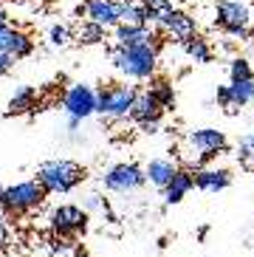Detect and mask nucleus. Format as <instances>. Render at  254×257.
Segmentation results:
<instances>
[{"instance_id": "1", "label": "nucleus", "mask_w": 254, "mask_h": 257, "mask_svg": "<svg viewBox=\"0 0 254 257\" xmlns=\"http://www.w3.org/2000/svg\"><path fill=\"white\" fill-rule=\"evenodd\" d=\"M113 65L130 79H153L158 65L156 43H139V46H116L110 54Z\"/></svg>"}, {"instance_id": "2", "label": "nucleus", "mask_w": 254, "mask_h": 257, "mask_svg": "<svg viewBox=\"0 0 254 257\" xmlns=\"http://www.w3.org/2000/svg\"><path fill=\"white\" fill-rule=\"evenodd\" d=\"M85 178V170L76 161H68V159H54V161H45V164L37 167V178L34 181L43 187V192L48 195H65L71 189H76Z\"/></svg>"}, {"instance_id": "3", "label": "nucleus", "mask_w": 254, "mask_h": 257, "mask_svg": "<svg viewBox=\"0 0 254 257\" xmlns=\"http://www.w3.org/2000/svg\"><path fill=\"white\" fill-rule=\"evenodd\" d=\"M43 198H45V192L34 178L31 181H17L12 187H3V192H0V209L6 212V215L20 218V215H29V212L37 209L43 204Z\"/></svg>"}, {"instance_id": "4", "label": "nucleus", "mask_w": 254, "mask_h": 257, "mask_svg": "<svg viewBox=\"0 0 254 257\" xmlns=\"http://www.w3.org/2000/svg\"><path fill=\"white\" fill-rule=\"evenodd\" d=\"M251 9L243 3V0H217L215 6V23L229 34V37L246 40L251 34Z\"/></svg>"}, {"instance_id": "5", "label": "nucleus", "mask_w": 254, "mask_h": 257, "mask_svg": "<svg viewBox=\"0 0 254 257\" xmlns=\"http://www.w3.org/2000/svg\"><path fill=\"white\" fill-rule=\"evenodd\" d=\"M133 99H136V88L110 82L107 88L96 91V113L105 116V119H127L130 107H133Z\"/></svg>"}, {"instance_id": "6", "label": "nucleus", "mask_w": 254, "mask_h": 257, "mask_svg": "<svg viewBox=\"0 0 254 257\" xmlns=\"http://www.w3.org/2000/svg\"><path fill=\"white\" fill-rule=\"evenodd\" d=\"M88 212L82 206H74V204H62L57 209H51L48 215V226L57 237L68 240V237H79V234L88 232Z\"/></svg>"}, {"instance_id": "7", "label": "nucleus", "mask_w": 254, "mask_h": 257, "mask_svg": "<svg viewBox=\"0 0 254 257\" xmlns=\"http://www.w3.org/2000/svg\"><path fill=\"white\" fill-rule=\"evenodd\" d=\"M102 184H105L107 192H116V195H127V192H136L147 184V175L139 164L133 161H124V164H113L105 175H102Z\"/></svg>"}, {"instance_id": "8", "label": "nucleus", "mask_w": 254, "mask_h": 257, "mask_svg": "<svg viewBox=\"0 0 254 257\" xmlns=\"http://www.w3.org/2000/svg\"><path fill=\"white\" fill-rule=\"evenodd\" d=\"M161 116H164V107L158 105V99L150 91H136L133 107H130V119L144 130V133H158V124H161Z\"/></svg>"}, {"instance_id": "9", "label": "nucleus", "mask_w": 254, "mask_h": 257, "mask_svg": "<svg viewBox=\"0 0 254 257\" xmlns=\"http://www.w3.org/2000/svg\"><path fill=\"white\" fill-rule=\"evenodd\" d=\"M187 144L198 153L195 167L203 164V161H209V159H215V156H220V153L229 147L226 136L220 133V130H215V127H198V130H192V133L187 136Z\"/></svg>"}, {"instance_id": "10", "label": "nucleus", "mask_w": 254, "mask_h": 257, "mask_svg": "<svg viewBox=\"0 0 254 257\" xmlns=\"http://www.w3.org/2000/svg\"><path fill=\"white\" fill-rule=\"evenodd\" d=\"M62 107H65L68 119H88L96 113V91L90 85H71L62 96Z\"/></svg>"}, {"instance_id": "11", "label": "nucleus", "mask_w": 254, "mask_h": 257, "mask_svg": "<svg viewBox=\"0 0 254 257\" xmlns=\"http://www.w3.org/2000/svg\"><path fill=\"white\" fill-rule=\"evenodd\" d=\"M34 51V40L20 29L0 26V54H6L12 60H26Z\"/></svg>"}, {"instance_id": "12", "label": "nucleus", "mask_w": 254, "mask_h": 257, "mask_svg": "<svg viewBox=\"0 0 254 257\" xmlns=\"http://www.w3.org/2000/svg\"><path fill=\"white\" fill-rule=\"evenodd\" d=\"M85 15L90 23H99L102 29L121 23V0H85Z\"/></svg>"}, {"instance_id": "13", "label": "nucleus", "mask_w": 254, "mask_h": 257, "mask_svg": "<svg viewBox=\"0 0 254 257\" xmlns=\"http://www.w3.org/2000/svg\"><path fill=\"white\" fill-rule=\"evenodd\" d=\"M217 102L229 110H237V107L254 102V79L248 82H232V85H223L217 88Z\"/></svg>"}, {"instance_id": "14", "label": "nucleus", "mask_w": 254, "mask_h": 257, "mask_svg": "<svg viewBox=\"0 0 254 257\" xmlns=\"http://www.w3.org/2000/svg\"><path fill=\"white\" fill-rule=\"evenodd\" d=\"M229 184H232V173L226 167H206L195 173V187L203 192H223Z\"/></svg>"}, {"instance_id": "15", "label": "nucleus", "mask_w": 254, "mask_h": 257, "mask_svg": "<svg viewBox=\"0 0 254 257\" xmlns=\"http://www.w3.org/2000/svg\"><path fill=\"white\" fill-rule=\"evenodd\" d=\"M195 187V173L192 170H178L172 175V181L164 187V201L167 204H181L189 195V189Z\"/></svg>"}, {"instance_id": "16", "label": "nucleus", "mask_w": 254, "mask_h": 257, "mask_svg": "<svg viewBox=\"0 0 254 257\" xmlns=\"http://www.w3.org/2000/svg\"><path fill=\"white\" fill-rule=\"evenodd\" d=\"M164 31H170L175 40H181V43H187L189 37H195L198 34V23H195V17L192 15H187V12H172V17H170V23L164 26Z\"/></svg>"}, {"instance_id": "17", "label": "nucleus", "mask_w": 254, "mask_h": 257, "mask_svg": "<svg viewBox=\"0 0 254 257\" xmlns=\"http://www.w3.org/2000/svg\"><path fill=\"white\" fill-rule=\"evenodd\" d=\"M153 31L150 26H130L119 23L116 26V46H139V43H153Z\"/></svg>"}, {"instance_id": "18", "label": "nucleus", "mask_w": 254, "mask_h": 257, "mask_svg": "<svg viewBox=\"0 0 254 257\" xmlns=\"http://www.w3.org/2000/svg\"><path fill=\"white\" fill-rule=\"evenodd\" d=\"M175 173H178V167L172 164V161H167V159H153L147 164V170H144L147 181L153 184V187H158V189H164L167 184L172 181V175Z\"/></svg>"}, {"instance_id": "19", "label": "nucleus", "mask_w": 254, "mask_h": 257, "mask_svg": "<svg viewBox=\"0 0 254 257\" xmlns=\"http://www.w3.org/2000/svg\"><path fill=\"white\" fill-rule=\"evenodd\" d=\"M37 107V91L34 88H17L15 96L9 99V107H6V116H20V113H31Z\"/></svg>"}, {"instance_id": "20", "label": "nucleus", "mask_w": 254, "mask_h": 257, "mask_svg": "<svg viewBox=\"0 0 254 257\" xmlns=\"http://www.w3.org/2000/svg\"><path fill=\"white\" fill-rule=\"evenodd\" d=\"M184 51L192 57L198 65H206V62H212V46H209V40H203V37H189L187 43H184Z\"/></svg>"}, {"instance_id": "21", "label": "nucleus", "mask_w": 254, "mask_h": 257, "mask_svg": "<svg viewBox=\"0 0 254 257\" xmlns=\"http://www.w3.org/2000/svg\"><path fill=\"white\" fill-rule=\"evenodd\" d=\"M76 40H79L82 46H99V43H105V29L99 23L85 20V23L76 29Z\"/></svg>"}, {"instance_id": "22", "label": "nucleus", "mask_w": 254, "mask_h": 257, "mask_svg": "<svg viewBox=\"0 0 254 257\" xmlns=\"http://www.w3.org/2000/svg\"><path fill=\"white\" fill-rule=\"evenodd\" d=\"M121 23L147 26V9H144L142 3H130V0H121Z\"/></svg>"}, {"instance_id": "23", "label": "nucleus", "mask_w": 254, "mask_h": 257, "mask_svg": "<svg viewBox=\"0 0 254 257\" xmlns=\"http://www.w3.org/2000/svg\"><path fill=\"white\" fill-rule=\"evenodd\" d=\"M150 93L158 99V105L164 107H175V91H172V82L170 79H156L153 82V88H150Z\"/></svg>"}, {"instance_id": "24", "label": "nucleus", "mask_w": 254, "mask_h": 257, "mask_svg": "<svg viewBox=\"0 0 254 257\" xmlns=\"http://www.w3.org/2000/svg\"><path fill=\"white\" fill-rule=\"evenodd\" d=\"M237 159H240V164H243V167L254 170V133H246V136H240Z\"/></svg>"}, {"instance_id": "25", "label": "nucleus", "mask_w": 254, "mask_h": 257, "mask_svg": "<svg viewBox=\"0 0 254 257\" xmlns=\"http://www.w3.org/2000/svg\"><path fill=\"white\" fill-rule=\"evenodd\" d=\"M229 76H232V82H248V79H254L251 62L243 60V57L232 60V65H229Z\"/></svg>"}, {"instance_id": "26", "label": "nucleus", "mask_w": 254, "mask_h": 257, "mask_svg": "<svg viewBox=\"0 0 254 257\" xmlns=\"http://www.w3.org/2000/svg\"><path fill=\"white\" fill-rule=\"evenodd\" d=\"M48 43H51L54 48H65L68 43H71V29H68V26H51V29H48Z\"/></svg>"}, {"instance_id": "27", "label": "nucleus", "mask_w": 254, "mask_h": 257, "mask_svg": "<svg viewBox=\"0 0 254 257\" xmlns=\"http://www.w3.org/2000/svg\"><path fill=\"white\" fill-rule=\"evenodd\" d=\"M12 246V229H9V223L3 218H0V251L9 249Z\"/></svg>"}, {"instance_id": "28", "label": "nucleus", "mask_w": 254, "mask_h": 257, "mask_svg": "<svg viewBox=\"0 0 254 257\" xmlns=\"http://www.w3.org/2000/svg\"><path fill=\"white\" fill-rule=\"evenodd\" d=\"M85 204H88V209H105V212H107V206H105V201H102V195H96V192H90Z\"/></svg>"}, {"instance_id": "29", "label": "nucleus", "mask_w": 254, "mask_h": 257, "mask_svg": "<svg viewBox=\"0 0 254 257\" xmlns=\"http://www.w3.org/2000/svg\"><path fill=\"white\" fill-rule=\"evenodd\" d=\"M144 9H153V12H158V9H167V6H172L170 0H139Z\"/></svg>"}, {"instance_id": "30", "label": "nucleus", "mask_w": 254, "mask_h": 257, "mask_svg": "<svg viewBox=\"0 0 254 257\" xmlns=\"http://www.w3.org/2000/svg\"><path fill=\"white\" fill-rule=\"evenodd\" d=\"M12 65H15V60H12V57H6V54H0V76L9 74V71H12Z\"/></svg>"}, {"instance_id": "31", "label": "nucleus", "mask_w": 254, "mask_h": 257, "mask_svg": "<svg viewBox=\"0 0 254 257\" xmlns=\"http://www.w3.org/2000/svg\"><path fill=\"white\" fill-rule=\"evenodd\" d=\"M79 124H82V121H79V119H68V130H76V127H79Z\"/></svg>"}, {"instance_id": "32", "label": "nucleus", "mask_w": 254, "mask_h": 257, "mask_svg": "<svg viewBox=\"0 0 254 257\" xmlns=\"http://www.w3.org/2000/svg\"><path fill=\"white\" fill-rule=\"evenodd\" d=\"M71 257H88V254H85V251H74Z\"/></svg>"}, {"instance_id": "33", "label": "nucleus", "mask_w": 254, "mask_h": 257, "mask_svg": "<svg viewBox=\"0 0 254 257\" xmlns=\"http://www.w3.org/2000/svg\"><path fill=\"white\" fill-rule=\"evenodd\" d=\"M0 192H3V187H0Z\"/></svg>"}, {"instance_id": "34", "label": "nucleus", "mask_w": 254, "mask_h": 257, "mask_svg": "<svg viewBox=\"0 0 254 257\" xmlns=\"http://www.w3.org/2000/svg\"><path fill=\"white\" fill-rule=\"evenodd\" d=\"M6 257H12V254H6Z\"/></svg>"}]
</instances>
